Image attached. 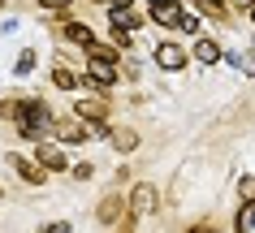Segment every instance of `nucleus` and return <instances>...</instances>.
<instances>
[{"mask_svg": "<svg viewBox=\"0 0 255 233\" xmlns=\"http://www.w3.org/2000/svg\"><path fill=\"white\" fill-rule=\"evenodd\" d=\"M17 130H22V138H43L56 130V117L48 112V104H39V99H26V104H17Z\"/></svg>", "mask_w": 255, "mask_h": 233, "instance_id": "nucleus-1", "label": "nucleus"}, {"mask_svg": "<svg viewBox=\"0 0 255 233\" xmlns=\"http://www.w3.org/2000/svg\"><path fill=\"white\" fill-rule=\"evenodd\" d=\"M151 61L160 69H169V74H177V69H186V48H182V43H156Z\"/></svg>", "mask_w": 255, "mask_h": 233, "instance_id": "nucleus-2", "label": "nucleus"}, {"mask_svg": "<svg viewBox=\"0 0 255 233\" xmlns=\"http://www.w3.org/2000/svg\"><path fill=\"white\" fill-rule=\"evenodd\" d=\"M156 203H160L156 186H134V194H130V216H134V220H147L151 212H156Z\"/></svg>", "mask_w": 255, "mask_h": 233, "instance_id": "nucleus-3", "label": "nucleus"}, {"mask_svg": "<svg viewBox=\"0 0 255 233\" xmlns=\"http://www.w3.org/2000/svg\"><path fill=\"white\" fill-rule=\"evenodd\" d=\"M87 82L113 86V82H117V69H113V61H104V56H87Z\"/></svg>", "mask_w": 255, "mask_h": 233, "instance_id": "nucleus-4", "label": "nucleus"}, {"mask_svg": "<svg viewBox=\"0 0 255 233\" xmlns=\"http://www.w3.org/2000/svg\"><path fill=\"white\" fill-rule=\"evenodd\" d=\"M35 155H39V168H48V173H65V168H69V155L56 147V143H43Z\"/></svg>", "mask_w": 255, "mask_h": 233, "instance_id": "nucleus-5", "label": "nucleus"}, {"mask_svg": "<svg viewBox=\"0 0 255 233\" xmlns=\"http://www.w3.org/2000/svg\"><path fill=\"white\" fill-rule=\"evenodd\" d=\"M182 13H186V9H182V4H173V0L151 4V22H156V26H177V22H182Z\"/></svg>", "mask_w": 255, "mask_h": 233, "instance_id": "nucleus-6", "label": "nucleus"}, {"mask_svg": "<svg viewBox=\"0 0 255 233\" xmlns=\"http://www.w3.org/2000/svg\"><path fill=\"white\" fill-rule=\"evenodd\" d=\"M195 56H199L203 65H216V61H225V52H221V43H216V39H199V43H195Z\"/></svg>", "mask_w": 255, "mask_h": 233, "instance_id": "nucleus-7", "label": "nucleus"}, {"mask_svg": "<svg viewBox=\"0 0 255 233\" xmlns=\"http://www.w3.org/2000/svg\"><path fill=\"white\" fill-rule=\"evenodd\" d=\"M65 39H69V43H82L87 52L95 48V35H91V26H82V22H69V26H65Z\"/></svg>", "mask_w": 255, "mask_h": 233, "instance_id": "nucleus-8", "label": "nucleus"}, {"mask_svg": "<svg viewBox=\"0 0 255 233\" xmlns=\"http://www.w3.org/2000/svg\"><path fill=\"white\" fill-rule=\"evenodd\" d=\"M52 86H61V91H74V86H78L74 69H69V65H52Z\"/></svg>", "mask_w": 255, "mask_h": 233, "instance_id": "nucleus-9", "label": "nucleus"}, {"mask_svg": "<svg viewBox=\"0 0 255 233\" xmlns=\"http://www.w3.org/2000/svg\"><path fill=\"white\" fill-rule=\"evenodd\" d=\"M82 134H87V125H74V121H56V138H61V143H78Z\"/></svg>", "mask_w": 255, "mask_h": 233, "instance_id": "nucleus-10", "label": "nucleus"}, {"mask_svg": "<svg viewBox=\"0 0 255 233\" xmlns=\"http://www.w3.org/2000/svg\"><path fill=\"white\" fill-rule=\"evenodd\" d=\"M108 138H113V147H117V151H134L138 147V134H134V130H113Z\"/></svg>", "mask_w": 255, "mask_h": 233, "instance_id": "nucleus-11", "label": "nucleus"}, {"mask_svg": "<svg viewBox=\"0 0 255 233\" xmlns=\"http://www.w3.org/2000/svg\"><path fill=\"white\" fill-rule=\"evenodd\" d=\"M13 168H17V173H22V177H26V181H35V186H39V181H43V168L26 164V160H22V155H13Z\"/></svg>", "mask_w": 255, "mask_h": 233, "instance_id": "nucleus-12", "label": "nucleus"}, {"mask_svg": "<svg viewBox=\"0 0 255 233\" xmlns=\"http://www.w3.org/2000/svg\"><path fill=\"white\" fill-rule=\"evenodd\" d=\"M238 233H255V203H242V212H238Z\"/></svg>", "mask_w": 255, "mask_h": 233, "instance_id": "nucleus-13", "label": "nucleus"}, {"mask_svg": "<svg viewBox=\"0 0 255 233\" xmlns=\"http://www.w3.org/2000/svg\"><path fill=\"white\" fill-rule=\"evenodd\" d=\"M30 69H35V52H22V56H17V65H13V74H17V78H26Z\"/></svg>", "mask_w": 255, "mask_h": 233, "instance_id": "nucleus-14", "label": "nucleus"}, {"mask_svg": "<svg viewBox=\"0 0 255 233\" xmlns=\"http://www.w3.org/2000/svg\"><path fill=\"white\" fill-rule=\"evenodd\" d=\"M117 212H121V203H117V199H104V203H100V220H113Z\"/></svg>", "mask_w": 255, "mask_h": 233, "instance_id": "nucleus-15", "label": "nucleus"}, {"mask_svg": "<svg viewBox=\"0 0 255 233\" xmlns=\"http://www.w3.org/2000/svg\"><path fill=\"white\" fill-rule=\"evenodd\" d=\"M177 30H186V35H195V30H199V17H190V13H182V22H177Z\"/></svg>", "mask_w": 255, "mask_h": 233, "instance_id": "nucleus-16", "label": "nucleus"}, {"mask_svg": "<svg viewBox=\"0 0 255 233\" xmlns=\"http://www.w3.org/2000/svg\"><path fill=\"white\" fill-rule=\"evenodd\" d=\"M238 190H242V199H247V203H255V177H242Z\"/></svg>", "mask_w": 255, "mask_h": 233, "instance_id": "nucleus-17", "label": "nucleus"}, {"mask_svg": "<svg viewBox=\"0 0 255 233\" xmlns=\"http://www.w3.org/2000/svg\"><path fill=\"white\" fill-rule=\"evenodd\" d=\"M238 65H242V69H247V74H251V78H255V52H247V56H238Z\"/></svg>", "mask_w": 255, "mask_h": 233, "instance_id": "nucleus-18", "label": "nucleus"}, {"mask_svg": "<svg viewBox=\"0 0 255 233\" xmlns=\"http://www.w3.org/2000/svg\"><path fill=\"white\" fill-rule=\"evenodd\" d=\"M43 233H69V220H56V225H48Z\"/></svg>", "mask_w": 255, "mask_h": 233, "instance_id": "nucleus-19", "label": "nucleus"}, {"mask_svg": "<svg viewBox=\"0 0 255 233\" xmlns=\"http://www.w3.org/2000/svg\"><path fill=\"white\" fill-rule=\"evenodd\" d=\"M39 4H43V9H56V13H61V9L69 4V0H39Z\"/></svg>", "mask_w": 255, "mask_h": 233, "instance_id": "nucleus-20", "label": "nucleus"}, {"mask_svg": "<svg viewBox=\"0 0 255 233\" xmlns=\"http://www.w3.org/2000/svg\"><path fill=\"white\" fill-rule=\"evenodd\" d=\"M229 4H234V9H247V13L255 9V0H229Z\"/></svg>", "mask_w": 255, "mask_h": 233, "instance_id": "nucleus-21", "label": "nucleus"}, {"mask_svg": "<svg viewBox=\"0 0 255 233\" xmlns=\"http://www.w3.org/2000/svg\"><path fill=\"white\" fill-rule=\"evenodd\" d=\"M203 4H208L212 13H221V9H225V0H203Z\"/></svg>", "mask_w": 255, "mask_h": 233, "instance_id": "nucleus-22", "label": "nucleus"}, {"mask_svg": "<svg viewBox=\"0 0 255 233\" xmlns=\"http://www.w3.org/2000/svg\"><path fill=\"white\" fill-rule=\"evenodd\" d=\"M186 233H212V229H208V225H199V229H186Z\"/></svg>", "mask_w": 255, "mask_h": 233, "instance_id": "nucleus-23", "label": "nucleus"}, {"mask_svg": "<svg viewBox=\"0 0 255 233\" xmlns=\"http://www.w3.org/2000/svg\"><path fill=\"white\" fill-rule=\"evenodd\" d=\"M151 4H164V0H151Z\"/></svg>", "mask_w": 255, "mask_h": 233, "instance_id": "nucleus-24", "label": "nucleus"}, {"mask_svg": "<svg viewBox=\"0 0 255 233\" xmlns=\"http://www.w3.org/2000/svg\"><path fill=\"white\" fill-rule=\"evenodd\" d=\"M251 22H255V9H251Z\"/></svg>", "mask_w": 255, "mask_h": 233, "instance_id": "nucleus-25", "label": "nucleus"}]
</instances>
